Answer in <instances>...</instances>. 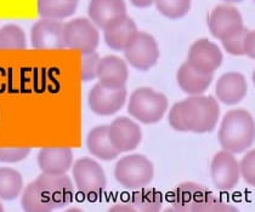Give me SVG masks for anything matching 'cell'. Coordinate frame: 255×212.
<instances>
[{
    "label": "cell",
    "mask_w": 255,
    "mask_h": 212,
    "mask_svg": "<svg viewBox=\"0 0 255 212\" xmlns=\"http://www.w3.org/2000/svg\"><path fill=\"white\" fill-rule=\"evenodd\" d=\"M73 182L66 173H41L22 193V208L27 212H51L72 203Z\"/></svg>",
    "instance_id": "obj_1"
},
{
    "label": "cell",
    "mask_w": 255,
    "mask_h": 212,
    "mask_svg": "<svg viewBox=\"0 0 255 212\" xmlns=\"http://www.w3.org/2000/svg\"><path fill=\"white\" fill-rule=\"evenodd\" d=\"M220 106L212 96L196 95L177 102L169 112V124L176 131L207 134L214 130Z\"/></svg>",
    "instance_id": "obj_2"
},
{
    "label": "cell",
    "mask_w": 255,
    "mask_h": 212,
    "mask_svg": "<svg viewBox=\"0 0 255 212\" xmlns=\"http://www.w3.org/2000/svg\"><path fill=\"white\" fill-rule=\"evenodd\" d=\"M169 211L177 212H230L238 211L213 192L201 184L185 182L173 193L171 208Z\"/></svg>",
    "instance_id": "obj_3"
},
{
    "label": "cell",
    "mask_w": 255,
    "mask_h": 212,
    "mask_svg": "<svg viewBox=\"0 0 255 212\" xmlns=\"http://www.w3.org/2000/svg\"><path fill=\"white\" fill-rule=\"evenodd\" d=\"M218 140L223 149L232 154L242 153L252 147L255 140L253 115L240 108L227 112L219 129Z\"/></svg>",
    "instance_id": "obj_4"
},
{
    "label": "cell",
    "mask_w": 255,
    "mask_h": 212,
    "mask_svg": "<svg viewBox=\"0 0 255 212\" xmlns=\"http://www.w3.org/2000/svg\"><path fill=\"white\" fill-rule=\"evenodd\" d=\"M167 108L168 98L149 87L135 90L128 104L129 114L143 124L158 123L164 117Z\"/></svg>",
    "instance_id": "obj_5"
},
{
    "label": "cell",
    "mask_w": 255,
    "mask_h": 212,
    "mask_svg": "<svg viewBox=\"0 0 255 212\" xmlns=\"http://www.w3.org/2000/svg\"><path fill=\"white\" fill-rule=\"evenodd\" d=\"M154 166L141 154H130L119 159L115 167V177L127 189H140L151 183Z\"/></svg>",
    "instance_id": "obj_6"
},
{
    "label": "cell",
    "mask_w": 255,
    "mask_h": 212,
    "mask_svg": "<svg viewBox=\"0 0 255 212\" xmlns=\"http://www.w3.org/2000/svg\"><path fill=\"white\" fill-rule=\"evenodd\" d=\"M72 172L77 189L89 199H98L106 189V175L101 165L94 159L82 158L77 160Z\"/></svg>",
    "instance_id": "obj_7"
},
{
    "label": "cell",
    "mask_w": 255,
    "mask_h": 212,
    "mask_svg": "<svg viewBox=\"0 0 255 212\" xmlns=\"http://www.w3.org/2000/svg\"><path fill=\"white\" fill-rule=\"evenodd\" d=\"M65 46L82 54L93 52L98 49L100 34L95 24L84 17L76 18L63 26Z\"/></svg>",
    "instance_id": "obj_8"
},
{
    "label": "cell",
    "mask_w": 255,
    "mask_h": 212,
    "mask_svg": "<svg viewBox=\"0 0 255 212\" xmlns=\"http://www.w3.org/2000/svg\"><path fill=\"white\" fill-rule=\"evenodd\" d=\"M123 51L128 62L138 71H148L159 57L156 39L145 32H137Z\"/></svg>",
    "instance_id": "obj_9"
},
{
    "label": "cell",
    "mask_w": 255,
    "mask_h": 212,
    "mask_svg": "<svg viewBox=\"0 0 255 212\" xmlns=\"http://www.w3.org/2000/svg\"><path fill=\"white\" fill-rule=\"evenodd\" d=\"M210 176L214 186L223 192L234 189L240 181V166L237 159L225 149L215 154L210 165Z\"/></svg>",
    "instance_id": "obj_10"
},
{
    "label": "cell",
    "mask_w": 255,
    "mask_h": 212,
    "mask_svg": "<svg viewBox=\"0 0 255 212\" xmlns=\"http://www.w3.org/2000/svg\"><path fill=\"white\" fill-rule=\"evenodd\" d=\"M126 100L127 90L124 87L111 89L98 82L89 92L88 102L89 107L95 114L108 117L121 111L126 104Z\"/></svg>",
    "instance_id": "obj_11"
},
{
    "label": "cell",
    "mask_w": 255,
    "mask_h": 212,
    "mask_svg": "<svg viewBox=\"0 0 255 212\" xmlns=\"http://www.w3.org/2000/svg\"><path fill=\"white\" fill-rule=\"evenodd\" d=\"M63 26L65 23L56 20H43L34 23L30 30V40L33 48L37 50H62L65 49L63 41Z\"/></svg>",
    "instance_id": "obj_12"
},
{
    "label": "cell",
    "mask_w": 255,
    "mask_h": 212,
    "mask_svg": "<svg viewBox=\"0 0 255 212\" xmlns=\"http://www.w3.org/2000/svg\"><path fill=\"white\" fill-rule=\"evenodd\" d=\"M208 24L213 37L220 40L225 39L245 27L241 12L230 4L216 6L210 12Z\"/></svg>",
    "instance_id": "obj_13"
},
{
    "label": "cell",
    "mask_w": 255,
    "mask_h": 212,
    "mask_svg": "<svg viewBox=\"0 0 255 212\" xmlns=\"http://www.w3.org/2000/svg\"><path fill=\"white\" fill-rule=\"evenodd\" d=\"M108 136L116 149L124 151L134 150L140 144L142 131L135 121L129 118L119 117L108 126Z\"/></svg>",
    "instance_id": "obj_14"
},
{
    "label": "cell",
    "mask_w": 255,
    "mask_h": 212,
    "mask_svg": "<svg viewBox=\"0 0 255 212\" xmlns=\"http://www.w3.org/2000/svg\"><path fill=\"white\" fill-rule=\"evenodd\" d=\"M187 62L202 73L214 74L223 63V52L208 39H199L190 48Z\"/></svg>",
    "instance_id": "obj_15"
},
{
    "label": "cell",
    "mask_w": 255,
    "mask_h": 212,
    "mask_svg": "<svg viewBox=\"0 0 255 212\" xmlns=\"http://www.w3.org/2000/svg\"><path fill=\"white\" fill-rule=\"evenodd\" d=\"M39 169L49 175H63L73 165V151L67 147L41 148L37 158Z\"/></svg>",
    "instance_id": "obj_16"
},
{
    "label": "cell",
    "mask_w": 255,
    "mask_h": 212,
    "mask_svg": "<svg viewBox=\"0 0 255 212\" xmlns=\"http://www.w3.org/2000/svg\"><path fill=\"white\" fill-rule=\"evenodd\" d=\"M88 13L96 27L106 29L127 15V5L124 0H91Z\"/></svg>",
    "instance_id": "obj_17"
},
{
    "label": "cell",
    "mask_w": 255,
    "mask_h": 212,
    "mask_svg": "<svg viewBox=\"0 0 255 212\" xmlns=\"http://www.w3.org/2000/svg\"><path fill=\"white\" fill-rule=\"evenodd\" d=\"M247 90H248V85H247L245 75L236 71L221 75L215 87L216 97L227 106L240 103L246 97Z\"/></svg>",
    "instance_id": "obj_18"
},
{
    "label": "cell",
    "mask_w": 255,
    "mask_h": 212,
    "mask_svg": "<svg viewBox=\"0 0 255 212\" xmlns=\"http://www.w3.org/2000/svg\"><path fill=\"white\" fill-rule=\"evenodd\" d=\"M128 67L126 61L116 56H106L100 60L98 78L100 84L111 89H121L127 84Z\"/></svg>",
    "instance_id": "obj_19"
},
{
    "label": "cell",
    "mask_w": 255,
    "mask_h": 212,
    "mask_svg": "<svg viewBox=\"0 0 255 212\" xmlns=\"http://www.w3.org/2000/svg\"><path fill=\"white\" fill-rule=\"evenodd\" d=\"M105 41L112 50L123 51L138 32L137 26L129 16H123L104 29Z\"/></svg>",
    "instance_id": "obj_20"
},
{
    "label": "cell",
    "mask_w": 255,
    "mask_h": 212,
    "mask_svg": "<svg viewBox=\"0 0 255 212\" xmlns=\"http://www.w3.org/2000/svg\"><path fill=\"white\" fill-rule=\"evenodd\" d=\"M214 74H207L198 71L188 62H185L177 71V84L180 89L188 95H202L206 92L213 81Z\"/></svg>",
    "instance_id": "obj_21"
},
{
    "label": "cell",
    "mask_w": 255,
    "mask_h": 212,
    "mask_svg": "<svg viewBox=\"0 0 255 212\" xmlns=\"http://www.w3.org/2000/svg\"><path fill=\"white\" fill-rule=\"evenodd\" d=\"M87 147L94 156L105 161L115 160L121 154V151L113 147L110 136H108V126L106 125L96 126L89 132L87 137Z\"/></svg>",
    "instance_id": "obj_22"
},
{
    "label": "cell",
    "mask_w": 255,
    "mask_h": 212,
    "mask_svg": "<svg viewBox=\"0 0 255 212\" xmlns=\"http://www.w3.org/2000/svg\"><path fill=\"white\" fill-rule=\"evenodd\" d=\"M78 2L71 0H38V13L46 20L61 21L76 12Z\"/></svg>",
    "instance_id": "obj_23"
},
{
    "label": "cell",
    "mask_w": 255,
    "mask_h": 212,
    "mask_svg": "<svg viewBox=\"0 0 255 212\" xmlns=\"http://www.w3.org/2000/svg\"><path fill=\"white\" fill-rule=\"evenodd\" d=\"M23 189L21 173L11 167H0V199L13 200Z\"/></svg>",
    "instance_id": "obj_24"
},
{
    "label": "cell",
    "mask_w": 255,
    "mask_h": 212,
    "mask_svg": "<svg viewBox=\"0 0 255 212\" xmlns=\"http://www.w3.org/2000/svg\"><path fill=\"white\" fill-rule=\"evenodd\" d=\"M131 206L135 211L158 212L162 210L163 197L153 188H140L131 197Z\"/></svg>",
    "instance_id": "obj_25"
},
{
    "label": "cell",
    "mask_w": 255,
    "mask_h": 212,
    "mask_svg": "<svg viewBox=\"0 0 255 212\" xmlns=\"http://www.w3.org/2000/svg\"><path fill=\"white\" fill-rule=\"evenodd\" d=\"M26 46V34L21 27L6 24L0 29V50H24Z\"/></svg>",
    "instance_id": "obj_26"
},
{
    "label": "cell",
    "mask_w": 255,
    "mask_h": 212,
    "mask_svg": "<svg viewBox=\"0 0 255 212\" xmlns=\"http://www.w3.org/2000/svg\"><path fill=\"white\" fill-rule=\"evenodd\" d=\"M157 10L170 20L184 17L191 9V0H154Z\"/></svg>",
    "instance_id": "obj_27"
},
{
    "label": "cell",
    "mask_w": 255,
    "mask_h": 212,
    "mask_svg": "<svg viewBox=\"0 0 255 212\" xmlns=\"http://www.w3.org/2000/svg\"><path fill=\"white\" fill-rule=\"evenodd\" d=\"M100 56L96 51L83 54L82 57V80L91 81L98 78Z\"/></svg>",
    "instance_id": "obj_28"
},
{
    "label": "cell",
    "mask_w": 255,
    "mask_h": 212,
    "mask_svg": "<svg viewBox=\"0 0 255 212\" xmlns=\"http://www.w3.org/2000/svg\"><path fill=\"white\" fill-rule=\"evenodd\" d=\"M247 30L248 29H246L245 27H243V28L238 30V32H236L232 35H230V37L221 40L224 49H225L229 54L235 55V56H242V55H245V38L247 34Z\"/></svg>",
    "instance_id": "obj_29"
},
{
    "label": "cell",
    "mask_w": 255,
    "mask_h": 212,
    "mask_svg": "<svg viewBox=\"0 0 255 212\" xmlns=\"http://www.w3.org/2000/svg\"><path fill=\"white\" fill-rule=\"evenodd\" d=\"M240 166V175L247 183L254 186L255 184V150L252 149L243 156L241 162H238Z\"/></svg>",
    "instance_id": "obj_30"
},
{
    "label": "cell",
    "mask_w": 255,
    "mask_h": 212,
    "mask_svg": "<svg viewBox=\"0 0 255 212\" xmlns=\"http://www.w3.org/2000/svg\"><path fill=\"white\" fill-rule=\"evenodd\" d=\"M28 147H0V162L13 164L22 161L29 155Z\"/></svg>",
    "instance_id": "obj_31"
},
{
    "label": "cell",
    "mask_w": 255,
    "mask_h": 212,
    "mask_svg": "<svg viewBox=\"0 0 255 212\" xmlns=\"http://www.w3.org/2000/svg\"><path fill=\"white\" fill-rule=\"evenodd\" d=\"M245 55L254 60L255 57V33L254 30H247L245 38Z\"/></svg>",
    "instance_id": "obj_32"
},
{
    "label": "cell",
    "mask_w": 255,
    "mask_h": 212,
    "mask_svg": "<svg viewBox=\"0 0 255 212\" xmlns=\"http://www.w3.org/2000/svg\"><path fill=\"white\" fill-rule=\"evenodd\" d=\"M130 1H131V4L134 5V6L141 7V9H143V7H148L154 4V0H130Z\"/></svg>",
    "instance_id": "obj_33"
},
{
    "label": "cell",
    "mask_w": 255,
    "mask_h": 212,
    "mask_svg": "<svg viewBox=\"0 0 255 212\" xmlns=\"http://www.w3.org/2000/svg\"><path fill=\"white\" fill-rule=\"evenodd\" d=\"M111 211H135V210H134V208L131 206V204H130V205L118 204V205L113 206V208L111 209Z\"/></svg>",
    "instance_id": "obj_34"
},
{
    "label": "cell",
    "mask_w": 255,
    "mask_h": 212,
    "mask_svg": "<svg viewBox=\"0 0 255 212\" xmlns=\"http://www.w3.org/2000/svg\"><path fill=\"white\" fill-rule=\"evenodd\" d=\"M223 1L227 2V4H235V2H241L243 1V0H223Z\"/></svg>",
    "instance_id": "obj_35"
},
{
    "label": "cell",
    "mask_w": 255,
    "mask_h": 212,
    "mask_svg": "<svg viewBox=\"0 0 255 212\" xmlns=\"http://www.w3.org/2000/svg\"><path fill=\"white\" fill-rule=\"evenodd\" d=\"M1 211H4V208H2L1 203H0V212H1Z\"/></svg>",
    "instance_id": "obj_36"
},
{
    "label": "cell",
    "mask_w": 255,
    "mask_h": 212,
    "mask_svg": "<svg viewBox=\"0 0 255 212\" xmlns=\"http://www.w3.org/2000/svg\"><path fill=\"white\" fill-rule=\"evenodd\" d=\"M71 1H77V0H71Z\"/></svg>",
    "instance_id": "obj_37"
}]
</instances>
